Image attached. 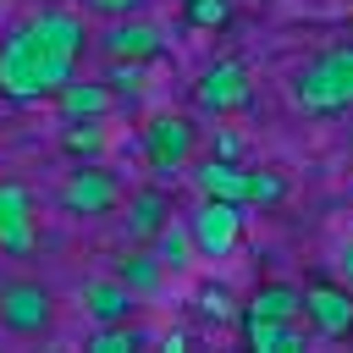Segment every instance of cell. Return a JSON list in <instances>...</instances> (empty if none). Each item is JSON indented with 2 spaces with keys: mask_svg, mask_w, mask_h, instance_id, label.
<instances>
[{
  "mask_svg": "<svg viewBox=\"0 0 353 353\" xmlns=\"http://www.w3.org/2000/svg\"><path fill=\"white\" fill-rule=\"evenodd\" d=\"M72 66L77 55L55 50L33 22H22L0 39V99H17V105L50 99L61 83H72Z\"/></svg>",
  "mask_w": 353,
  "mask_h": 353,
  "instance_id": "cell-1",
  "label": "cell"
},
{
  "mask_svg": "<svg viewBox=\"0 0 353 353\" xmlns=\"http://www.w3.org/2000/svg\"><path fill=\"white\" fill-rule=\"evenodd\" d=\"M292 105L309 116H336L353 105V44H336L325 55H314L309 66H298L292 77Z\"/></svg>",
  "mask_w": 353,
  "mask_h": 353,
  "instance_id": "cell-2",
  "label": "cell"
},
{
  "mask_svg": "<svg viewBox=\"0 0 353 353\" xmlns=\"http://www.w3.org/2000/svg\"><path fill=\"white\" fill-rule=\"evenodd\" d=\"M193 149H199V127H193V116H182V110H160V116H149V127H143V165H149L154 176L182 171Z\"/></svg>",
  "mask_w": 353,
  "mask_h": 353,
  "instance_id": "cell-3",
  "label": "cell"
},
{
  "mask_svg": "<svg viewBox=\"0 0 353 353\" xmlns=\"http://www.w3.org/2000/svg\"><path fill=\"white\" fill-rule=\"evenodd\" d=\"M188 226H193V243H199L204 259H232L237 243H243V232H248V204H237V199H204L188 215Z\"/></svg>",
  "mask_w": 353,
  "mask_h": 353,
  "instance_id": "cell-4",
  "label": "cell"
},
{
  "mask_svg": "<svg viewBox=\"0 0 353 353\" xmlns=\"http://www.w3.org/2000/svg\"><path fill=\"white\" fill-rule=\"evenodd\" d=\"M61 204L83 221H99V215H116L127 204V188L116 182V171H105L99 160H83L66 182H61Z\"/></svg>",
  "mask_w": 353,
  "mask_h": 353,
  "instance_id": "cell-5",
  "label": "cell"
},
{
  "mask_svg": "<svg viewBox=\"0 0 353 353\" xmlns=\"http://www.w3.org/2000/svg\"><path fill=\"white\" fill-rule=\"evenodd\" d=\"M50 320H55V298H50L44 281L22 276V281L0 287V331H11V336H44Z\"/></svg>",
  "mask_w": 353,
  "mask_h": 353,
  "instance_id": "cell-6",
  "label": "cell"
},
{
  "mask_svg": "<svg viewBox=\"0 0 353 353\" xmlns=\"http://www.w3.org/2000/svg\"><path fill=\"white\" fill-rule=\"evenodd\" d=\"M248 99H254V83H248V66L243 61H215L193 83V105L204 116H237Z\"/></svg>",
  "mask_w": 353,
  "mask_h": 353,
  "instance_id": "cell-7",
  "label": "cell"
},
{
  "mask_svg": "<svg viewBox=\"0 0 353 353\" xmlns=\"http://www.w3.org/2000/svg\"><path fill=\"white\" fill-rule=\"evenodd\" d=\"M99 50H105V61H160L165 55V33L154 22H143L138 11L132 17H110V28L99 33Z\"/></svg>",
  "mask_w": 353,
  "mask_h": 353,
  "instance_id": "cell-8",
  "label": "cell"
},
{
  "mask_svg": "<svg viewBox=\"0 0 353 353\" xmlns=\"http://www.w3.org/2000/svg\"><path fill=\"white\" fill-rule=\"evenodd\" d=\"M33 243H39V232H33V193L6 176L0 182V254L6 259H28Z\"/></svg>",
  "mask_w": 353,
  "mask_h": 353,
  "instance_id": "cell-9",
  "label": "cell"
},
{
  "mask_svg": "<svg viewBox=\"0 0 353 353\" xmlns=\"http://www.w3.org/2000/svg\"><path fill=\"white\" fill-rule=\"evenodd\" d=\"M303 320L320 336H347L353 331V292L336 281H309L303 287Z\"/></svg>",
  "mask_w": 353,
  "mask_h": 353,
  "instance_id": "cell-10",
  "label": "cell"
},
{
  "mask_svg": "<svg viewBox=\"0 0 353 353\" xmlns=\"http://www.w3.org/2000/svg\"><path fill=\"white\" fill-rule=\"evenodd\" d=\"M77 298H83V314H88L94 325H110V320H132V303H138V292H132L121 276H88Z\"/></svg>",
  "mask_w": 353,
  "mask_h": 353,
  "instance_id": "cell-11",
  "label": "cell"
},
{
  "mask_svg": "<svg viewBox=\"0 0 353 353\" xmlns=\"http://www.w3.org/2000/svg\"><path fill=\"white\" fill-rule=\"evenodd\" d=\"M50 99H55L61 127H66V121H105V110L116 105V88H110V83H77V77H72V83H61Z\"/></svg>",
  "mask_w": 353,
  "mask_h": 353,
  "instance_id": "cell-12",
  "label": "cell"
},
{
  "mask_svg": "<svg viewBox=\"0 0 353 353\" xmlns=\"http://www.w3.org/2000/svg\"><path fill=\"white\" fill-rule=\"evenodd\" d=\"M243 342L259 347V353H298V347H309L303 320H276V314H254V309H243Z\"/></svg>",
  "mask_w": 353,
  "mask_h": 353,
  "instance_id": "cell-13",
  "label": "cell"
},
{
  "mask_svg": "<svg viewBox=\"0 0 353 353\" xmlns=\"http://www.w3.org/2000/svg\"><path fill=\"white\" fill-rule=\"evenodd\" d=\"M171 215H176V204H171V193H165V188H138V193L127 199L121 226H127V237H132V243H149Z\"/></svg>",
  "mask_w": 353,
  "mask_h": 353,
  "instance_id": "cell-14",
  "label": "cell"
},
{
  "mask_svg": "<svg viewBox=\"0 0 353 353\" xmlns=\"http://www.w3.org/2000/svg\"><path fill=\"white\" fill-rule=\"evenodd\" d=\"M193 182H199V193H204V199H237V204H248L254 171H243L237 160H221V154H210V160L193 171Z\"/></svg>",
  "mask_w": 353,
  "mask_h": 353,
  "instance_id": "cell-15",
  "label": "cell"
},
{
  "mask_svg": "<svg viewBox=\"0 0 353 353\" xmlns=\"http://www.w3.org/2000/svg\"><path fill=\"white\" fill-rule=\"evenodd\" d=\"M149 254H154L165 270H188V265H193V254H199V243H193V226H182V221L171 215V221H165V226L149 237Z\"/></svg>",
  "mask_w": 353,
  "mask_h": 353,
  "instance_id": "cell-16",
  "label": "cell"
},
{
  "mask_svg": "<svg viewBox=\"0 0 353 353\" xmlns=\"http://www.w3.org/2000/svg\"><path fill=\"white\" fill-rule=\"evenodd\" d=\"M243 309H254V314H276V320H303V287L265 281V287H254V298H248Z\"/></svg>",
  "mask_w": 353,
  "mask_h": 353,
  "instance_id": "cell-17",
  "label": "cell"
},
{
  "mask_svg": "<svg viewBox=\"0 0 353 353\" xmlns=\"http://www.w3.org/2000/svg\"><path fill=\"white\" fill-rule=\"evenodd\" d=\"M116 276L138 292V298H149V292H160V281H165V265L154 259V254H127L121 265H116Z\"/></svg>",
  "mask_w": 353,
  "mask_h": 353,
  "instance_id": "cell-18",
  "label": "cell"
},
{
  "mask_svg": "<svg viewBox=\"0 0 353 353\" xmlns=\"http://www.w3.org/2000/svg\"><path fill=\"white\" fill-rule=\"evenodd\" d=\"M61 149L72 160H99L105 154V127L99 121H66L61 127Z\"/></svg>",
  "mask_w": 353,
  "mask_h": 353,
  "instance_id": "cell-19",
  "label": "cell"
},
{
  "mask_svg": "<svg viewBox=\"0 0 353 353\" xmlns=\"http://www.w3.org/2000/svg\"><path fill=\"white\" fill-rule=\"evenodd\" d=\"M143 72H149V61H110V66H105V83H110L121 99H138V94H143Z\"/></svg>",
  "mask_w": 353,
  "mask_h": 353,
  "instance_id": "cell-20",
  "label": "cell"
},
{
  "mask_svg": "<svg viewBox=\"0 0 353 353\" xmlns=\"http://www.w3.org/2000/svg\"><path fill=\"white\" fill-rule=\"evenodd\" d=\"M143 336L132 331V320H110V325H99L94 336H88V347L94 353H127V347H138Z\"/></svg>",
  "mask_w": 353,
  "mask_h": 353,
  "instance_id": "cell-21",
  "label": "cell"
},
{
  "mask_svg": "<svg viewBox=\"0 0 353 353\" xmlns=\"http://www.w3.org/2000/svg\"><path fill=\"white\" fill-rule=\"evenodd\" d=\"M232 6L226 0H182V22L188 28H226Z\"/></svg>",
  "mask_w": 353,
  "mask_h": 353,
  "instance_id": "cell-22",
  "label": "cell"
},
{
  "mask_svg": "<svg viewBox=\"0 0 353 353\" xmlns=\"http://www.w3.org/2000/svg\"><path fill=\"white\" fill-rule=\"evenodd\" d=\"M193 303H199V309H204L210 320H237V298H232V292H226L221 281H204Z\"/></svg>",
  "mask_w": 353,
  "mask_h": 353,
  "instance_id": "cell-23",
  "label": "cell"
},
{
  "mask_svg": "<svg viewBox=\"0 0 353 353\" xmlns=\"http://www.w3.org/2000/svg\"><path fill=\"white\" fill-rule=\"evenodd\" d=\"M287 199V182L276 171H254V188H248V204H281Z\"/></svg>",
  "mask_w": 353,
  "mask_h": 353,
  "instance_id": "cell-24",
  "label": "cell"
},
{
  "mask_svg": "<svg viewBox=\"0 0 353 353\" xmlns=\"http://www.w3.org/2000/svg\"><path fill=\"white\" fill-rule=\"evenodd\" d=\"M83 6H88L94 17H132L143 0H83Z\"/></svg>",
  "mask_w": 353,
  "mask_h": 353,
  "instance_id": "cell-25",
  "label": "cell"
},
{
  "mask_svg": "<svg viewBox=\"0 0 353 353\" xmlns=\"http://www.w3.org/2000/svg\"><path fill=\"white\" fill-rule=\"evenodd\" d=\"M215 154H221V160H237V138L221 132V138H215Z\"/></svg>",
  "mask_w": 353,
  "mask_h": 353,
  "instance_id": "cell-26",
  "label": "cell"
},
{
  "mask_svg": "<svg viewBox=\"0 0 353 353\" xmlns=\"http://www.w3.org/2000/svg\"><path fill=\"white\" fill-rule=\"evenodd\" d=\"M342 276L353 281V237H347V248H342Z\"/></svg>",
  "mask_w": 353,
  "mask_h": 353,
  "instance_id": "cell-27",
  "label": "cell"
},
{
  "mask_svg": "<svg viewBox=\"0 0 353 353\" xmlns=\"http://www.w3.org/2000/svg\"><path fill=\"white\" fill-rule=\"evenodd\" d=\"M347 44H353V22H347Z\"/></svg>",
  "mask_w": 353,
  "mask_h": 353,
  "instance_id": "cell-28",
  "label": "cell"
}]
</instances>
